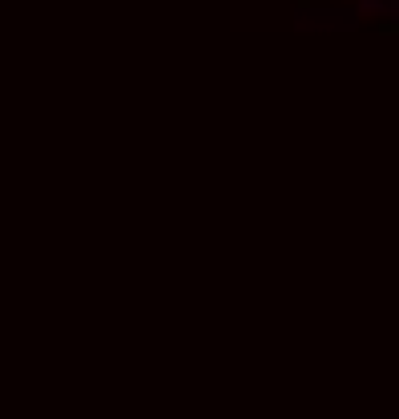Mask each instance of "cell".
<instances>
[{"instance_id": "6da1fadb", "label": "cell", "mask_w": 399, "mask_h": 419, "mask_svg": "<svg viewBox=\"0 0 399 419\" xmlns=\"http://www.w3.org/2000/svg\"><path fill=\"white\" fill-rule=\"evenodd\" d=\"M391 16H399V4H391Z\"/></svg>"}]
</instances>
